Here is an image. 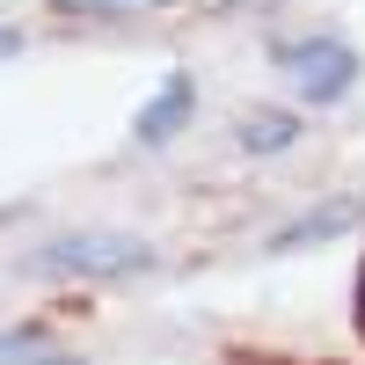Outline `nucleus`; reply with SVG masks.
Listing matches in <instances>:
<instances>
[{
    "label": "nucleus",
    "instance_id": "obj_1",
    "mask_svg": "<svg viewBox=\"0 0 365 365\" xmlns=\"http://www.w3.org/2000/svg\"><path fill=\"white\" fill-rule=\"evenodd\" d=\"M29 263H37L44 278H81V285H96V278H139V270H154V249H146L139 234H117V227H81V234L44 241Z\"/></svg>",
    "mask_w": 365,
    "mask_h": 365
},
{
    "label": "nucleus",
    "instance_id": "obj_2",
    "mask_svg": "<svg viewBox=\"0 0 365 365\" xmlns=\"http://www.w3.org/2000/svg\"><path fill=\"white\" fill-rule=\"evenodd\" d=\"M270 66H278L292 81V96L299 103H314V110H336L351 88L365 81V58L344 44V37H307V44H278L270 51Z\"/></svg>",
    "mask_w": 365,
    "mask_h": 365
},
{
    "label": "nucleus",
    "instance_id": "obj_3",
    "mask_svg": "<svg viewBox=\"0 0 365 365\" xmlns=\"http://www.w3.org/2000/svg\"><path fill=\"white\" fill-rule=\"evenodd\" d=\"M197 117V81L190 73H168L154 96L139 103V117H132V139L139 146H168V139H182V125Z\"/></svg>",
    "mask_w": 365,
    "mask_h": 365
},
{
    "label": "nucleus",
    "instance_id": "obj_4",
    "mask_svg": "<svg viewBox=\"0 0 365 365\" xmlns=\"http://www.w3.org/2000/svg\"><path fill=\"white\" fill-rule=\"evenodd\" d=\"M358 220H365V197H329V205H314V212H299V220H285L263 249H270V256H292V249H314V241L351 234Z\"/></svg>",
    "mask_w": 365,
    "mask_h": 365
},
{
    "label": "nucleus",
    "instance_id": "obj_5",
    "mask_svg": "<svg viewBox=\"0 0 365 365\" xmlns=\"http://www.w3.org/2000/svg\"><path fill=\"white\" fill-rule=\"evenodd\" d=\"M234 139H241V154H285V146L299 139V117L292 110H249V117H241V125H234Z\"/></svg>",
    "mask_w": 365,
    "mask_h": 365
},
{
    "label": "nucleus",
    "instance_id": "obj_6",
    "mask_svg": "<svg viewBox=\"0 0 365 365\" xmlns=\"http://www.w3.org/2000/svg\"><path fill=\"white\" fill-rule=\"evenodd\" d=\"M0 365H81V358L58 351L44 329H0Z\"/></svg>",
    "mask_w": 365,
    "mask_h": 365
},
{
    "label": "nucleus",
    "instance_id": "obj_7",
    "mask_svg": "<svg viewBox=\"0 0 365 365\" xmlns=\"http://www.w3.org/2000/svg\"><path fill=\"white\" fill-rule=\"evenodd\" d=\"M58 15H132V8H146V0H51Z\"/></svg>",
    "mask_w": 365,
    "mask_h": 365
},
{
    "label": "nucleus",
    "instance_id": "obj_8",
    "mask_svg": "<svg viewBox=\"0 0 365 365\" xmlns=\"http://www.w3.org/2000/svg\"><path fill=\"white\" fill-rule=\"evenodd\" d=\"M22 51V29H0V58H15Z\"/></svg>",
    "mask_w": 365,
    "mask_h": 365
}]
</instances>
